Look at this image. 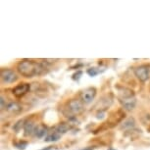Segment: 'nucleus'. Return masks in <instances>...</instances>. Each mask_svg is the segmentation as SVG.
<instances>
[{"instance_id":"f8f14e48","label":"nucleus","mask_w":150,"mask_h":150,"mask_svg":"<svg viewBox=\"0 0 150 150\" xmlns=\"http://www.w3.org/2000/svg\"><path fill=\"white\" fill-rule=\"evenodd\" d=\"M135 127V121L134 118H128L127 120H125L122 125L120 126V129H132Z\"/></svg>"},{"instance_id":"4468645a","label":"nucleus","mask_w":150,"mask_h":150,"mask_svg":"<svg viewBox=\"0 0 150 150\" xmlns=\"http://www.w3.org/2000/svg\"><path fill=\"white\" fill-rule=\"evenodd\" d=\"M25 123H26V120H25V119L19 120L15 125H14L13 129H14V131H15L16 132H19L22 129V128H24V127H25Z\"/></svg>"},{"instance_id":"9d476101","label":"nucleus","mask_w":150,"mask_h":150,"mask_svg":"<svg viewBox=\"0 0 150 150\" xmlns=\"http://www.w3.org/2000/svg\"><path fill=\"white\" fill-rule=\"evenodd\" d=\"M47 127L44 126V125H38L35 132V137L38 138H42L44 137L45 135H47Z\"/></svg>"},{"instance_id":"4be33fe9","label":"nucleus","mask_w":150,"mask_h":150,"mask_svg":"<svg viewBox=\"0 0 150 150\" xmlns=\"http://www.w3.org/2000/svg\"><path fill=\"white\" fill-rule=\"evenodd\" d=\"M108 150H116V149H114V148H109Z\"/></svg>"},{"instance_id":"9b49d317","label":"nucleus","mask_w":150,"mask_h":150,"mask_svg":"<svg viewBox=\"0 0 150 150\" xmlns=\"http://www.w3.org/2000/svg\"><path fill=\"white\" fill-rule=\"evenodd\" d=\"M6 110L8 112L10 113H14V114H16V113H20L23 110L22 106L20 105L19 103L17 102H10L7 104L6 106Z\"/></svg>"},{"instance_id":"1a4fd4ad","label":"nucleus","mask_w":150,"mask_h":150,"mask_svg":"<svg viewBox=\"0 0 150 150\" xmlns=\"http://www.w3.org/2000/svg\"><path fill=\"white\" fill-rule=\"evenodd\" d=\"M72 129V126L68 123H61L59 124L58 126H56L53 131L56 132L57 134H59L60 135H63L64 134H66L67 132H69L70 129Z\"/></svg>"},{"instance_id":"aec40b11","label":"nucleus","mask_w":150,"mask_h":150,"mask_svg":"<svg viewBox=\"0 0 150 150\" xmlns=\"http://www.w3.org/2000/svg\"><path fill=\"white\" fill-rule=\"evenodd\" d=\"M81 150H94V148L91 146H89V147H86V148H83V149H81Z\"/></svg>"},{"instance_id":"f3484780","label":"nucleus","mask_w":150,"mask_h":150,"mask_svg":"<svg viewBox=\"0 0 150 150\" xmlns=\"http://www.w3.org/2000/svg\"><path fill=\"white\" fill-rule=\"evenodd\" d=\"M81 75H83V72H81V71H77V72H76V73L72 76V79H73L74 81H80L81 77Z\"/></svg>"},{"instance_id":"dca6fc26","label":"nucleus","mask_w":150,"mask_h":150,"mask_svg":"<svg viewBox=\"0 0 150 150\" xmlns=\"http://www.w3.org/2000/svg\"><path fill=\"white\" fill-rule=\"evenodd\" d=\"M86 73L88 74L90 77H95V76H97L100 73V71L97 70V68H89V69H87Z\"/></svg>"},{"instance_id":"39448f33","label":"nucleus","mask_w":150,"mask_h":150,"mask_svg":"<svg viewBox=\"0 0 150 150\" xmlns=\"http://www.w3.org/2000/svg\"><path fill=\"white\" fill-rule=\"evenodd\" d=\"M1 80L5 83H13L14 81L18 80L17 74L13 70L10 69H2L1 70Z\"/></svg>"},{"instance_id":"6e6552de","label":"nucleus","mask_w":150,"mask_h":150,"mask_svg":"<svg viewBox=\"0 0 150 150\" xmlns=\"http://www.w3.org/2000/svg\"><path fill=\"white\" fill-rule=\"evenodd\" d=\"M36 127H38V125H35L33 120L26 121V123H25V127H24V134L26 135V137H30V135L35 134Z\"/></svg>"},{"instance_id":"2eb2a0df","label":"nucleus","mask_w":150,"mask_h":150,"mask_svg":"<svg viewBox=\"0 0 150 150\" xmlns=\"http://www.w3.org/2000/svg\"><path fill=\"white\" fill-rule=\"evenodd\" d=\"M28 144L29 143H28L27 141H19V142L15 143V147L19 150H25L27 148Z\"/></svg>"},{"instance_id":"ddd939ff","label":"nucleus","mask_w":150,"mask_h":150,"mask_svg":"<svg viewBox=\"0 0 150 150\" xmlns=\"http://www.w3.org/2000/svg\"><path fill=\"white\" fill-rule=\"evenodd\" d=\"M62 135H60L59 134H57L56 132L53 131L52 132H50V134H48L46 137H45V141L46 142H56V141H58L59 139L61 138Z\"/></svg>"},{"instance_id":"0eeeda50","label":"nucleus","mask_w":150,"mask_h":150,"mask_svg":"<svg viewBox=\"0 0 150 150\" xmlns=\"http://www.w3.org/2000/svg\"><path fill=\"white\" fill-rule=\"evenodd\" d=\"M119 101L122 104L123 108L126 109L127 111L134 110L135 105H137V98H135V96H132V97H127V98H120Z\"/></svg>"},{"instance_id":"20e7f679","label":"nucleus","mask_w":150,"mask_h":150,"mask_svg":"<svg viewBox=\"0 0 150 150\" xmlns=\"http://www.w3.org/2000/svg\"><path fill=\"white\" fill-rule=\"evenodd\" d=\"M134 75L141 83H145L149 80V74H150V69L146 65H141L138 66L134 69Z\"/></svg>"},{"instance_id":"412c9836","label":"nucleus","mask_w":150,"mask_h":150,"mask_svg":"<svg viewBox=\"0 0 150 150\" xmlns=\"http://www.w3.org/2000/svg\"><path fill=\"white\" fill-rule=\"evenodd\" d=\"M52 149V146H48V147H45V148L41 149V150H51Z\"/></svg>"},{"instance_id":"423d86ee","label":"nucleus","mask_w":150,"mask_h":150,"mask_svg":"<svg viewBox=\"0 0 150 150\" xmlns=\"http://www.w3.org/2000/svg\"><path fill=\"white\" fill-rule=\"evenodd\" d=\"M30 83H19L18 86H16L14 88L12 89V92L14 96L16 97H22L24 96L25 94H27L28 92L30 91Z\"/></svg>"},{"instance_id":"f257e3e1","label":"nucleus","mask_w":150,"mask_h":150,"mask_svg":"<svg viewBox=\"0 0 150 150\" xmlns=\"http://www.w3.org/2000/svg\"><path fill=\"white\" fill-rule=\"evenodd\" d=\"M17 71L25 78H33L42 76L47 73L43 65L33 60H23L17 65Z\"/></svg>"},{"instance_id":"6ab92c4d","label":"nucleus","mask_w":150,"mask_h":150,"mask_svg":"<svg viewBox=\"0 0 150 150\" xmlns=\"http://www.w3.org/2000/svg\"><path fill=\"white\" fill-rule=\"evenodd\" d=\"M1 109H4V107L6 108V105H5V99H4V97L3 96H1Z\"/></svg>"},{"instance_id":"7ed1b4c3","label":"nucleus","mask_w":150,"mask_h":150,"mask_svg":"<svg viewBox=\"0 0 150 150\" xmlns=\"http://www.w3.org/2000/svg\"><path fill=\"white\" fill-rule=\"evenodd\" d=\"M97 90L95 87H87V88L81 90L80 93V97L81 102L83 104H89L92 102V100L95 98Z\"/></svg>"},{"instance_id":"f03ea898","label":"nucleus","mask_w":150,"mask_h":150,"mask_svg":"<svg viewBox=\"0 0 150 150\" xmlns=\"http://www.w3.org/2000/svg\"><path fill=\"white\" fill-rule=\"evenodd\" d=\"M65 109L67 110L68 115H79L81 113L83 112L84 110V106L83 103L81 102V100H79V99H71L70 101H68L66 104V107ZM69 117V116H68Z\"/></svg>"},{"instance_id":"a211bd4d","label":"nucleus","mask_w":150,"mask_h":150,"mask_svg":"<svg viewBox=\"0 0 150 150\" xmlns=\"http://www.w3.org/2000/svg\"><path fill=\"white\" fill-rule=\"evenodd\" d=\"M104 117H105V113H104L103 111H100L96 114V118L97 119H103Z\"/></svg>"}]
</instances>
